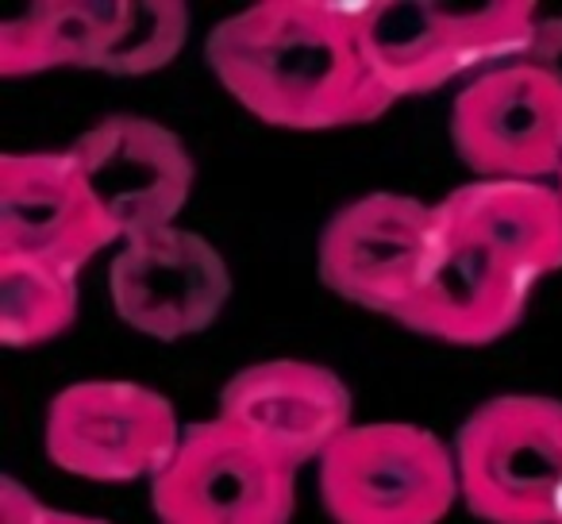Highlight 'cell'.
<instances>
[{"mask_svg":"<svg viewBox=\"0 0 562 524\" xmlns=\"http://www.w3.org/2000/svg\"><path fill=\"white\" fill-rule=\"evenodd\" d=\"M112 32V0H35L0 20V78L81 66L97 70Z\"/></svg>","mask_w":562,"mask_h":524,"instance_id":"9a60e30c","label":"cell"},{"mask_svg":"<svg viewBox=\"0 0 562 524\" xmlns=\"http://www.w3.org/2000/svg\"><path fill=\"white\" fill-rule=\"evenodd\" d=\"M216 416L301 470L305 462H321L351 428L355 401L344 378L321 363L266 359L227 378Z\"/></svg>","mask_w":562,"mask_h":524,"instance_id":"4fadbf2b","label":"cell"},{"mask_svg":"<svg viewBox=\"0 0 562 524\" xmlns=\"http://www.w3.org/2000/svg\"><path fill=\"white\" fill-rule=\"evenodd\" d=\"M112 313L158 344L201 336L232 298L227 258L201 232L162 227L120 243L109 267Z\"/></svg>","mask_w":562,"mask_h":524,"instance_id":"9c48e42d","label":"cell"},{"mask_svg":"<svg viewBox=\"0 0 562 524\" xmlns=\"http://www.w3.org/2000/svg\"><path fill=\"white\" fill-rule=\"evenodd\" d=\"M204 63L239 109L285 132H336L393 109L355 24V0H258L220 20Z\"/></svg>","mask_w":562,"mask_h":524,"instance_id":"6da1fadb","label":"cell"},{"mask_svg":"<svg viewBox=\"0 0 562 524\" xmlns=\"http://www.w3.org/2000/svg\"><path fill=\"white\" fill-rule=\"evenodd\" d=\"M336 524H443L459 490L454 444L413 421H355L321 459Z\"/></svg>","mask_w":562,"mask_h":524,"instance_id":"3957f363","label":"cell"},{"mask_svg":"<svg viewBox=\"0 0 562 524\" xmlns=\"http://www.w3.org/2000/svg\"><path fill=\"white\" fill-rule=\"evenodd\" d=\"M451 143L482 181H554L562 170V66L516 58L470 78L454 97Z\"/></svg>","mask_w":562,"mask_h":524,"instance_id":"52a82bcc","label":"cell"},{"mask_svg":"<svg viewBox=\"0 0 562 524\" xmlns=\"http://www.w3.org/2000/svg\"><path fill=\"white\" fill-rule=\"evenodd\" d=\"M78 321V275L0 255V344L40 347Z\"/></svg>","mask_w":562,"mask_h":524,"instance_id":"2e32d148","label":"cell"},{"mask_svg":"<svg viewBox=\"0 0 562 524\" xmlns=\"http://www.w3.org/2000/svg\"><path fill=\"white\" fill-rule=\"evenodd\" d=\"M66 150L120 232V243L173 227L193 197V155L158 120L116 112L81 132Z\"/></svg>","mask_w":562,"mask_h":524,"instance_id":"30bf717a","label":"cell"},{"mask_svg":"<svg viewBox=\"0 0 562 524\" xmlns=\"http://www.w3.org/2000/svg\"><path fill=\"white\" fill-rule=\"evenodd\" d=\"M120 232L89 193L70 150L0 155V255L81 275Z\"/></svg>","mask_w":562,"mask_h":524,"instance_id":"8fae6325","label":"cell"},{"mask_svg":"<svg viewBox=\"0 0 562 524\" xmlns=\"http://www.w3.org/2000/svg\"><path fill=\"white\" fill-rule=\"evenodd\" d=\"M559 524H562V509H559Z\"/></svg>","mask_w":562,"mask_h":524,"instance_id":"7402d4cb","label":"cell"},{"mask_svg":"<svg viewBox=\"0 0 562 524\" xmlns=\"http://www.w3.org/2000/svg\"><path fill=\"white\" fill-rule=\"evenodd\" d=\"M186 424L170 398L127 378H86L47 409V459L86 482H155L173 459Z\"/></svg>","mask_w":562,"mask_h":524,"instance_id":"5b68a950","label":"cell"},{"mask_svg":"<svg viewBox=\"0 0 562 524\" xmlns=\"http://www.w3.org/2000/svg\"><path fill=\"white\" fill-rule=\"evenodd\" d=\"M43 524H109L101 516H86V513H70V509H50Z\"/></svg>","mask_w":562,"mask_h":524,"instance_id":"ffe728a7","label":"cell"},{"mask_svg":"<svg viewBox=\"0 0 562 524\" xmlns=\"http://www.w3.org/2000/svg\"><path fill=\"white\" fill-rule=\"evenodd\" d=\"M536 63L562 58V0L559 4H531V55Z\"/></svg>","mask_w":562,"mask_h":524,"instance_id":"ac0fdd59","label":"cell"},{"mask_svg":"<svg viewBox=\"0 0 562 524\" xmlns=\"http://www.w3.org/2000/svg\"><path fill=\"white\" fill-rule=\"evenodd\" d=\"M536 278L497 247L443 224L436 212V247L401 328L454 347H485L520 324Z\"/></svg>","mask_w":562,"mask_h":524,"instance_id":"7c38bea8","label":"cell"},{"mask_svg":"<svg viewBox=\"0 0 562 524\" xmlns=\"http://www.w3.org/2000/svg\"><path fill=\"white\" fill-rule=\"evenodd\" d=\"M189 35V9L178 0H112V32L97 70L143 78L178 58Z\"/></svg>","mask_w":562,"mask_h":524,"instance_id":"e0dca14e","label":"cell"},{"mask_svg":"<svg viewBox=\"0 0 562 524\" xmlns=\"http://www.w3.org/2000/svg\"><path fill=\"white\" fill-rule=\"evenodd\" d=\"M554 186H559V193H562V170H559V178H554Z\"/></svg>","mask_w":562,"mask_h":524,"instance_id":"44dd1931","label":"cell"},{"mask_svg":"<svg viewBox=\"0 0 562 524\" xmlns=\"http://www.w3.org/2000/svg\"><path fill=\"white\" fill-rule=\"evenodd\" d=\"M443 224L474 235L543 282L562 270V193L554 181H467L436 201Z\"/></svg>","mask_w":562,"mask_h":524,"instance_id":"5bb4252c","label":"cell"},{"mask_svg":"<svg viewBox=\"0 0 562 524\" xmlns=\"http://www.w3.org/2000/svg\"><path fill=\"white\" fill-rule=\"evenodd\" d=\"M150 509L158 524H290L297 470L224 416L193 421L150 482Z\"/></svg>","mask_w":562,"mask_h":524,"instance_id":"8992f818","label":"cell"},{"mask_svg":"<svg viewBox=\"0 0 562 524\" xmlns=\"http://www.w3.org/2000/svg\"><path fill=\"white\" fill-rule=\"evenodd\" d=\"M50 505H43L20 478H0V524H43Z\"/></svg>","mask_w":562,"mask_h":524,"instance_id":"d6986e66","label":"cell"},{"mask_svg":"<svg viewBox=\"0 0 562 524\" xmlns=\"http://www.w3.org/2000/svg\"><path fill=\"white\" fill-rule=\"evenodd\" d=\"M436 247V204L408 193L347 201L321 232L316 267L336 298L397 321Z\"/></svg>","mask_w":562,"mask_h":524,"instance_id":"ba28073f","label":"cell"},{"mask_svg":"<svg viewBox=\"0 0 562 524\" xmlns=\"http://www.w3.org/2000/svg\"><path fill=\"white\" fill-rule=\"evenodd\" d=\"M355 24L362 55L393 101L531 55V0H355Z\"/></svg>","mask_w":562,"mask_h":524,"instance_id":"7a4b0ae2","label":"cell"},{"mask_svg":"<svg viewBox=\"0 0 562 524\" xmlns=\"http://www.w3.org/2000/svg\"><path fill=\"white\" fill-rule=\"evenodd\" d=\"M462 505L485 524H559L562 401L497 393L454 436Z\"/></svg>","mask_w":562,"mask_h":524,"instance_id":"277c9868","label":"cell"}]
</instances>
